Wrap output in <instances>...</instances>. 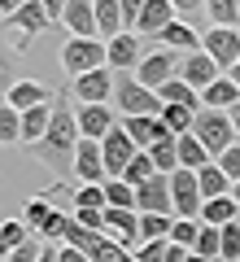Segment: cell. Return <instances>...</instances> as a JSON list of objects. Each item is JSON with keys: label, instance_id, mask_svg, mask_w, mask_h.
Returning <instances> with one entry per match:
<instances>
[{"label": "cell", "instance_id": "6da1fadb", "mask_svg": "<svg viewBox=\"0 0 240 262\" xmlns=\"http://www.w3.org/2000/svg\"><path fill=\"white\" fill-rule=\"evenodd\" d=\"M79 122H74V110L57 96V105H53V122H48V131H44V140L39 144H31V153H35L39 162H44L53 175H74V153H79Z\"/></svg>", "mask_w": 240, "mask_h": 262}, {"label": "cell", "instance_id": "7a4b0ae2", "mask_svg": "<svg viewBox=\"0 0 240 262\" xmlns=\"http://www.w3.org/2000/svg\"><path fill=\"white\" fill-rule=\"evenodd\" d=\"M114 101H118V114H122V118H140V114L157 118V114H162L157 92H153V88H144L136 75H118V79H114Z\"/></svg>", "mask_w": 240, "mask_h": 262}, {"label": "cell", "instance_id": "3957f363", "mask_svg": "<svg viewBox=\"0 0 240 262\" xmlns=\"http://www.w3.org/2000/svg\"><path fill=\"white\" fill-rule=\"evenodd\" d=\"M192 136L210 149V158H219L223 149L236 144V127H231V114H219V110H197L192 118Z\"/></svg>", "mask_w": 240, "mask_h": 262}, {"label": "cell", "instance_id": "277c9868", "mask_svg": "<svg viewBox=\"0 0 240 262\" xmlns=\"http://www.w3.org/2000/svg\"><path fill=\"white\" fill-rule=\"evenodd\" d=\"M114 70L110 66H101V70H88V75L70 79V96L74 105H110L114 101Z\"/></svg>", "mask_w": 240, "mask_h": 262}, {"label": "cell", "instance_id": "5b68a950", "mask_svg": "<svg viewBox=\"0 0 240 262\" xmlns=\"http://www.w3.org/2000/svg\"><path fill=\"white\" fill-rule=\"evenodd\" d=\"M61 66H66V75H70V79L88 75V70H101V66H105V39H66Z\"/></svg>", "mask_w": 240, "mask_h": 262}, {"label": "cell", "instance_id": "8992f818", "mask_svg": "<svg viewBox=\"0 0 240 262\" xmlns=\"http://www.w3.org/2000/svg\"><path fill=\"white\" fill-rule=\"evenodd\" d=\"M201 53L219 66L223 75H227L231 66L240 61V31H231V27H210V31L201 35Z\"/></svg>", "mask_w": 240, "mask_h": 262}, {"label": "cell", "instance_id": "52a82bcc", "mask_svg": "<svg viewBox=\"0 0 240 262\" xmlns=\"http://www.w3.org/2000/svg\"><path fill=\"white\" fill-rule=\"evenodd\" d=\"M101 236L118 241L122 249H140V214H136V210L105 206V210H101Z\"/></svg>", "mask_w": 240, "mask_h": 262}, {"label": "cell", "instance_id": "ba28073f", "mask_svg": "<svg viewBox=\"0 0 240 262\" xmlns=\"http://www.w3.org/2000/svg\"><path fill=\"white\" fill-rule=\"evenodd\" d=\"M170 201H175V219H201V184H197V170L179 166L170 175Z\"/></svg>", "mask_w": 240, "mask_h": 262}, {"label": "cell", "instance_id": "9c48e42d", "mask_svg": "<svg viewBox=\"0 0 240 262\" xmlns=\"http://www.w3.org/2000/svg\"><path fill=\"white\" fill-rule=\"evenodd\" d=\"M136 144H131V136L127 131H122V122L118 127L110 131V136H105L101 140V158H105V179H122V170L131 166V158H136Z\"/></svg>", "mask_w": 240, "mask_h": 262}, {"label": "cell", "instance_id": "30bf717a", "mask_svg": "<svg viewBox=\"0 0 240 262\" xmlns=\"http://www.w3.org/2000/svg\"><path fill=\"white\" fill-rule=\"evenodd\" d=\"M175 75H179V57L170 53V48H153V53H144L140 66H136V79L144 88H153V92L166 83V79H175Z\"/></svg>", "mask_w": 240, "mask_h": 262}, {"label": "cell", "instance_id": "8fae6325", "mask_svg": "<svg viewBox=\"0 0 240 262\" xmlns=\"http://www.w3.org/2000/svg\"><path fill=\"white\" fill-rule=\"evenodd\" d=\"M136 214H170L175 219V201H170V175H153L136 188Z\"/></svg>", "mask_w": 240, "mask_h": 262}, {"label": "cell", "instance_id": "7c38bea8", "mask_svg": "<svg viewBox=\"0 0 240 262\" xmlns=\"http://www.w3.org/2000/svg\"><path fill=\"white\" fill-rule=\"evenodd\" d=\"M140 57H144V39H140L136 31H122V35H114L110 44H105V66H110L114 75H127V70H136Z\"/></svg>", "mask_w": 240, "mask_h": 262}, {"label": "cell", "instance_id": "4fadbf2b", "mask_svg": "<svg viewBox=\"0 0 240 262\" xmlns=\"http://www.w3.org/2000/svg\"><path fill=\"white\" fill-rule=\"evenodd\" d=\"M74 122H79L83 140H105L118 127V110H110V105H74Z\"/></svg>", "mask_w": 240, "mask_h": 262}, {"label": "cell", "instance_id": "5bb4252c", "mask_svg": "<svg viewBox=\"0 0 240 262\" xmlns=\"http://www.w3.org/2000/svg\"><path fill=\"white\" fill-rule=\"evenodd\" d=\"M57 96L48 92L39 79H13V88L5 92V105L9 110H18V114H27V110H35V105H53Z\"/></svg>", "mask_w": 240, "mask_h": 262}, {"label": "cell", "instance_id": "9a60e30c", "mask_svg": "<svg viewBox=\"0 0 240 262\" xmlns=\"http://www.w3.org/2000/svg\"><path fill=\"white\" fill-rule=\"evenodd\" d=\"M61 27L70 31V39H101L92 0H70V5H66V13H61Z\"/></svg>", "mask_w": 240, "mask_h": 262}, {"label": "cell", "instance_id": "2e32d148", "mask_svg": "<svg viewBox=\"0 0 240 262\" xmlns=\"http://www.w3.org/2000/svg\"><path fill=\"white\" fill-rule=\"evenodd\" d=\"M74 179H79V184H105L101 140H79V153H74Z\"/></svg>", "mask_w": 240, "mask_h": 262}, {"label": "cell", "instance_id": "e0dca14e", "mask_svg": "<svg viewBox=\"0 0 240 262\" xmlns=\"http://www.w3.org/2000/svg\"><path fill=\"white\" fill-rule=\"evenodd\" d=\"M175 18H179V13L170 9V0H148L144 13H140V22H136V35H140V39H157Z\"/></svg>", "mask_w": 240, "mask_h": 262}, {"label": "cell", "instance_id": "ac0fdd59", "mask_svg": "<svg viewBox=\"0 0 240 262\" xmlns=\"http://www.w3.org/2000/svg\"><path fill=\"white\" fill-rule=\"evenodd\" d=\"M219 75H223V70H219V66H214L205 53H188V57H184V66H179V79H184L192 92H205V88H210Z\"/></svg>", "mask_w": 240, "mask_h": 262}, {"label": "cell", "instance_id": "d6986e66", "mask_svg": "<svg viewBox=\"0 0 240 262\" xmlns=\"http://www.w3.org/2000/svg\"><path fill=\"white\" fill-rule=\"evenodd\" d=\"M153 44H157V48H170V53H184V57H188V53H201V35L192 31V22H179V18L170 22Z\"/></svg>", "mask_w": 240, "mask_h": 262}, {"label": "cell", "instance_id": "ffe728a7", "mask_svg": "<svg viewBox=\"0 0 240 262\" xmlns=\"http://www.w3.org/2000/svg\"><path fill=\"white\" fill-rule=\"evenodd\" d=\"M53 22H48V13L39 9V0H27L18 13L9 18V35H22V39H35L39 31H48Z\"/></svg>", "mask_w": 240, "mask_h": 262}, {"label": "cell", "instance_id": "44dd1931", "mask_svg": "<svg viewBox=\"0 0 240 262\" xmlns=\"http://www.w3.org/2000/svg\"><path fill=\"white\" fill-rule=\"evenodd\" d=\"M236 105H240V88L231 83L227 75H219V79H214V83L201 92V110H219V114H227V110H236Z\"/></svg>", "mask_w": 240, "mask_h": 262}, {"label": "cell", "instance_id": "7402d4cb", "mask_svg": "<svg viewBox=\"0 0 240 262\" xmlns=\"http://www.w3.org/2000/svg\"><path fill=\"white\" fill-rule=\"evenodd\" d=\"M175 153H179V166L184 170H201V166H210V149H205L201 140H197L192 131H184V136H175Z\"/></svg>", "mask_w": 240, "mask_h": 262}, {"label": "cell", "instance_id": "603a6c76", "mask_svg": "<svg viewBox=\"0 0 240 262\" xmlns=\"http://www.w3.org/2000/svg\"><path fill=\"white\" fill-rule=\"evenodd\" d=\"M92 9H96V31H101L105 44L114 35H122V0H92Z\"/></svg>", "mask_w": 240, "mask_h": 262}, {"label": "cell", "instance_id": "cb8c5ba5", "mask_svg": "<svg viewBox=\"0 0 240 262\" xmlns=\"http://www.w3.org/2000/svg\"><path fill=\"white\" fill-rule=\"evenodd\" d=\"M157 101H162V105H188V110H201V92H192L179 75L157 88Z\"/></svg>", "mask_w": 240, "mask_h": 262}, {"label": "cell", "instance_id": "d4e9b609", "mask_svg": "<svg viewBox=\"0 0 240 262\" xmlns=\"http://www.w3.org/2000/svg\"><path fill=\"white\" fill-rule=\"evenodd\" d=\"M53 105H57V101H53ZM53 105H35V110L22 114V144H39V140H44L48 122H53Z\"/></svg>", "mask_w": 240, "mask_h": 262}, {"label": "cell", "instance_id": "484cf974", "mask_svg": "<svg viewBox=\"0 0 240 262\" xmlns=\"http://www.w3.org/2000/svg\"><path fill=\"white\" fill-rule=\"evenodd\" d=\"M197 184H201V201H214V196H231V179L219 170V162L197 170Z\"/></svg>", "mask_w": 240, "mask_h": 262}, {"label": "cell", "instance_id": "4316f807", "mask_svg": "<svg viewBox=\"0 0 240 262\" xmlns=\"http://www.w3.org/2000/svg\"><path fill=\"white\" fill-rule=\"evenodd\" d=\"M231 219H240V206L231 201V196L201 201V223H205V227H223V223H231Z\"/></svg>", "mask_w": 240, "mask_h": 262}, {"label": "cell", "instance_id": "83f0119b", "mask_svg": "<svg viewBox=\"0 0 240 262\" xmlns=\"http://www.w3.org/2000/svg\"><path fill=\"white\" fill-rule=\"evenodd\" d=\"M148 158H153V166H157V175H175L179 170V153H175V136H162V140H153L148 144Z\"/></svg>", "mask_w": 240, "mask_h": 262}, {"label": "cell", "instance_id": "f1b7e54d", "mask_svg": "<svg viewBox=\"0 0 240 262\" xmlns=\"http://www.w3.org/2000/svg\"><path fill=\"white\" fill-rule=\"evenodd\" d=\"M205 18H210V27L240 31V0H205Z\"/></svg>", "mask_w": 240, "mask_h": 262}, {"label": "cell", "instance_id": "f546056e", "mask_svg": "<svg viewBox=\"0 0 240 262\" xmlns=\"http://www.w3.org/2000/svg\"><path fill=\"white\" fill-rule=\"evenodd\" d=\"M157 118L166 122V131H170V136H184V131H192L197 110H188V105H162V114H157Z\"/></svg>", "mask_w": 240, "mask_h": 262}, {"label": "cell", "instance_id": "4dcf8cb0", "mask_svg": "<svg viewBox=\"0 0 240 262\" xmlns=\"http://www.w3.org/2000/svg\"><path fill=\"white\" fill-rule=\"evenodd\" d=\"M118 122H122V131L131 136V144H136V149H148V144H153V127H157V118L140 114V118H118Z\"/></svg>", "mask_w": 240, "mask_h": 262}, {"label": "cell", "instance_id": "1f68e13d", "mask_svg": "<svg viewBox=\"0 0 240 262\" xmlns=\"http://www.w3.org/2000/svg\"><path fill=\"white\" fill-rule=\"evenodd\" d=\"M170 214H140V245L144 241H170Z\"/></svg>", "mask_w": 240, "mask_h": 262}, {"label": "cell", "instance_id": "d6a6232c", "mask_svg": "<svg viewBox=\"0 0 240 262\" xmlns=\"http://www.w3.org/2000/svg\"><path fill=\"white\" fill-rule=\"evenodd\" d=\"M0 144H5V149L22 144V114L9 110V105H0Z\"/></svg>", "mask_w": 240, "mask_h": 262}, {"label": "cell", "instance_id": "836d02e7", "mask_svg": "<svg viewBox=\"0 0 240 262\" xmlns=\"http://www.w3.org/2000/svg\"><path fill=\"white\" fill-rule=\"evenodd\" d=\"M153 175H157V166H153V158H148V153L140 149L136 158H131V166L122 170V184H131V188H140V184H144V179H153Z\"/></svg>", "mask_w": 240, "mask_h": 262}, {"label": "cell", "instance_id": "e575fe53", "mask_svg": "<svg viewBox=\"0 0 240 262\" xmlns=\"http://www.w3.org/2000/svg\"><path fill=\"white\" fill-rule=\"evenodd\" d=\"M192 253H197V258H219V262H223V232H219V227H205V223H201V236H197Z\"/></svg>", "mask_w": 240, "mask_h": 262}, {"label": "cell", "instance_id": "d590c367", "mask_svg": "<svg viewBox=\"0 0 240 262\" xmlns=\"http://www.w3.org/2000/svg\"><path fill=\"white\" fill-rule=\"evenodd\" d=\"M105 206L136 210V188H131V184H122V179H105Z\"/></svg>", "mask_w": 240, "mask_h": 262}, {"label": "cell", "instance_id": "8d00e7d4", "mask_svg": "<svg viewBox=\"0 0 240 262\" xmlns=\"http://www.w3.org/2000/svg\"><path fill=\"white\" fill-rule=\"evenodd\" d=\"M197 236H201V219H175L170 223V245H179V249H192Z\"/></svg>", "mask_w": 240, "mask_h": 262}, {"label": "cell", "instance_id": "74e56055", "mask_svg": "<svg viewBox=\"0 0 240 262\" xmlns=\"http://www.w3.org/2000/svg\"><path fill=\"white\" fill-rule=\"evenodd\" d=\"M74 210H105V184H79L74 188Z\"/></svg>", "mask_w": 240, "mask_h": 262}, {"label": "cell", "instance_id": "f35d334b", "mask_svg": "<svg viewBox=\"0 0 240 262\" xmlns=\"http://www.w3.org/2000/svg\"><path fill=\"white\" fill-rule=\"evenodd\" d=\"M219 232H223V262H240V219L223 223Z\"/></svg>", "mask_w": 240, "mask_h": 262}, {"label": "cell", "instance_id": "ab89813d", "mask_svg": "<svg viewBox=\"0 0 240 262\" xmlns=\"http://www.w3.org/2000/svg\"><path fill=\"white\" fill-rule=\"evenodd\" d=\"M214 162H219V170H223V175L231 179V184H236V179H240V140L231 144V149H223V153H219Z\"/></svg>", "mask_w": 240, "mask_h": 262}, {"label": "cell", "instance_id": "60d3db41", "mask_svg": "<svg viewBox=\"0 0 240 262\" xmlns=\"http://www.w3.org/2000/svg\"><path fill=\"white\" fill-rule=\"evenodd\" d=\"M39 253H44V241H35V236H27V241H22L18 249H13L9 258H5V262H35Z\"/></svg>", "mask_w": 240, "mask_h": 262}, {"label": "cell", "instance_id": "b9f144b4", "mask_svg": "<svg viewBox=\"0 0 240 262\" xmlns=\"http://www.w3.org/2000/svg\"><path fill=\"white\" fill-rule=\"evenodd\" d=\"M166 249H170V241H144L136 249V258L140 262H162V258H166Z\"/></svg>", "mask_w": 240, "mask_h": 262}, {"label": "cell", "instance_id": "7bdbcfd3", "mask_svg": "<svg viewBox=\"0 0 240 262\" xmlns=\"http://www.w3.org/2000/svg\"><path fill=\"white\" fill-rule=\"evenodd\" d=\"M13 79H18L13 75V57H9V48H0V92H9Z\"/></svg>", "mask_w": 240, "mask_h": 262}, {"label": "cell", "instance_id": "ee69618b", "mask_svg": "<svg viewBox=\"0 0 240 262\" xmlns=\"http://www.w3.org/2000/svg\"><path fill=\"white\" fill-rule=\"evenodd\" d=\"M170 9L179 13V22H188L192 13H205V0H170Z\"/></svg>", "mask_w": 240, "mask_h": 262}, {"label": "cell", "instance_id": "f6af8a7d", "mask_svg": "<svg viewBox=\"0 0 240 262\" xmlns=\"http://www.w3.org/2000/svg\"><path fill=\"white\" fill-rule=\"evenodd\" d=\"M74 219H79V227H88V232H101V210H74Z\"/></svg>", "mask_w": 240, "mask_h": 262}, {"label": "cell", "instance_id": "bcb514c9", "mask_svg": "<svg viewBox=\"0 0 240 262\" xmlns=\"http://www.w3.org/2000/svg\"><path fill=\"white\" fill-rule=\"evenodd\" d=\"M66 5H70V0H39V9L48 13V22H61V13H66Z\"/></svg>", "mask_w": 240, "mask_h": 262}, {"label": "cell", "instance_id": "7dc6e473", "mask_svg": "<svg viewBox=\"0 0 240 262\" xmlns=\"http://www.w3.org/2000/svg\"><path fill=\"white\" fill-rule=\"evenodd\" d=\"M57 262H88V253L74 245H57Z\"/></svg>", "mask_w": 240, "mask_h": 262}, {"label": "cell", "instance_id": "c3c4849f", "mask_svg": "<svg viewBox=\"0 0 240 262\" xmlns=\"http://www.w3.org/2000/svg\"><path fill=\"white\" fill-rule=\"evenodd\" d=\"M22 5H27V0H0V18H13Z\"/></svg>", "mask_w": 240, "mask_h": 262}, {"label": "cell", "instance_id": "681fc988", "mask_svg": "<svg viewBox=\"0 0 240 262\" xmlns=\"http://www.w3.org/2000/svg\"><path fill=\"white\" fill-rule=\"evenodd\" d=\"M35 262H57V245H53V241H44V253H39Z\"/></svg>", "mask_w": 240, "mask_h": 262}, {"label": "cell", "instance_id": "f907efd6", "mask_svg": "<svg viewBox=\"0 0 240 262\" xmlns=\"http://www.w3.org/2000/svg\"><path fill=\"white\" fill-rule=\"evenodd\" d=\"M231 114V127H236V140H240V105H236V110H227Z\"/></svg>", "mask_w": 240, "mask_h": 262}, {"label": "cell", "instance_id": "816d5d0a", "mask_svg": "<svg viewBox=\"0 0 240 262\" xmlns=\"http://www.w3.org/2000/svg\"><path fill=\"white\" fill-rule=\"evenodd\" d=\"M227 79H231V83L240 88V61H236V66H231V70H227Z\"/></svg>", "mask_w": 240, "mask_h": 262}, {"label": "cell", "instance_id": "f5cc1de1", "mask_svg": "<svg viewBox=\"0 0 240 262\" xmlns=\"http://www.w3.org/2000/svg\"><path fill=\"white\" fill-rule=\"evenodd\" d=\"M231 201H236V206H240V179H236V184H231Z\"/></svg>", "mask_w": 240, "mask_h": 262}]
</instances>
